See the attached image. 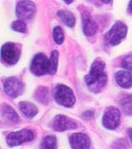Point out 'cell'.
Here are the masks:
<instances>
[{
    "label": "cell",
    "instance_id": "cell-14",
    "mask_svg": "<svg viewBox=\"0 0 132 149\" xmlns=\"http://www.w3.org/2000/svg\"><path fill=\"white\" fill-rule=\"evenodd\" d=\"M19 109L24 115L28 118H33L38 113V110L35 104L27 101H22L19 103Z\"/></svg>",
    "mask_w": 132,
    "mask_h": 149
},
{
    "label": "cell",
    "instance_id": "cell-22",
    "mask_svg": "<svg viewBox=\"0 0 132 149\" xmlns=\"http://www.w3.org/2000/svg\"><path fill=\"white\" fill-rule=\"evenodd\" d=\"M11 28L17 32H21V33H24L27 31V25L24 22L23 20L18 19L14 21L12 24H11Z\"/></svg>",
    "mask_w": 132,
    "mask_h": 149
},
{
    "label": "cell",
    "instance_id": "cell-6",
    "mask_svg": "<svg viewBox=\"0 0 132 149\" xmlns=\"http://www.w3.org/2000/svg\"><path fill=\"white\" fill-rule=\"evenodd\" d=\"M33 132L28 129H23L19 132H11L7 137V143L10 147H16L24 142L31 141L34 139Z\"/></svg>",
    "mask_w": 132,
    "mask_h": 149
},
{
    "label": "cell",
    "instance_id": "cell-19",
    "mask_svg": "<svg viewBox=\"0 0 132 149\" xmlns=\"http://www.w3.org/2000/svg\"><path fill=\"white\" fill-rule=\"evenodd\" d=\"M58 57L59 53L57 51H53L51 54V57L49 59V72L50 74H54L57 70L58 66Z\"/></svg>",
    "mask_w": 132,
    "mask_h": 149
},
{
    "label": "cell",
    "instance_id": "cell-16",
    "mask_svg": "<svg viewBox=\"0 0 132 149\" xmlns=\"http://www.w3.org/2000/svg\"><path fill=\"white\" fill-rule=\"evenodd\" d=\"M1 113H2L3 117L7 119L10 121H13V122H19V117L18 114L16 113L15 110L8 104H4L2 107Z\"/></svg>",
    "mask_w": 132,
    "mask_h": 149
},
{
    "label": "cell",
    "instance_id": "cell-1",
    "mask_svg": "<svg viewBox=\"0 0 132 149\" xmlns=\"http://www.w3.org/2000/svg\"><path fill=\"white\" fill-rule=\"evenodd\" d=\"M105 63L101 59H96L90 68L89 73L85 77V82L88 88L94 93H99L107 83V74L104 72Z\"/></svg>",
    "mask_w": 132,
    "mask_h": 149
},
{
    "label": "cell",
    "instance_id": "cell-24",
    "mask_svg": "<svg viewBox=\"0 0 132 149\" xmlns=\"http://www.w3.org/2000/svg\"><path fill=\"white\" fill-rule=\"evenodd\" d=\"M93 116V111L92 110H87L83 114V117L84 119H91Z\"/></svg>",
    "mask_w": 132,
    "mask_h": 149
},
{
    "label": "cell",
    "instance_id": "cell-10",
    "mask_svg": "<svg viewBox=\"0 0 132 149\" xmlns=\"http://www.w3.org/2000/svg\"><path fill=\"white\" fill-rule=\"evenodd\" d=\"M77 127L78 125L73 120L63 115L56 116L52 122V128L56 132H65L67 130L75 129Z\"/></svg>",
    "mask_w": 132,
    "mask_h": 149
},
{
    "label": "cell",
    "instance_id": "cell-12",
    "mask_svg": "<svg viewBox=\"0 0 132 149\" xmlns=\"http://www.w3.org/2000/svg\"><path fill=\"white\" fill-rule=\"evenodd\" d=\"M82 20H83V33L87 36H93L95 35L98 30V25L92 18L91 15L85 11L82 15Z\"/></svg>",
    "mask_w": 132,
    "mask_h": 149
},
{
    "label": "cell",
    "instance_id": "cell-23",
    "mask_svg": "<svg viewBox=\"0 0 132 149\" xmlns=\"http://www.w3.org/2000/svg\"><path fill=\"white\" fill-rule=\"evenodd\" d=\"M131 64H132V61H131V56H126L123 59L122 61V67L124 68L126 70H128L129 72H131Z\"/></svg>",
    "mask_w": 132,
    "mask_h": 149
},
{
    "label": "cell",
    "instance_id": "cell-3",
    "mask_svg": "<svg viewBox=\"0 0 132 149\" xmlns=\"http://www.w3.org/2000/svg\"><path fill=\"white\" fill-rule=\"evenodd\" d=\"M127 30V26L124 23L116 22L106 33L105 38L111 46H117L125 38Z\"/></svg>",
    "mask_w": 132,
    "mask_h": 149
},
{
    "label": "cell",
    "instance_id": "cell-2",
    "mask_svg": "<svg viewBox=\"0 0 132 149\" xmlns=\"http://www.w3.org/2000/svg\"><path fill=\"white\" fill-rule=\"evenodd\" d=\"M54 99L58 104L70 108L76 102V98L69 87L59 84L54 90Z\"/></svg>",
    "mask_w": 132,
    "mask_h": 149
},
{
    "label": "cell",
    "instance_id": "cell-13",
    "mask_svg": "<svg viewBox=\"0 0 132 149\" xmlns=\"http://www.w3.org/2000/svg\"><path fill=\"white\" fill-rule=\"evenodd\" d=\"M115 80L117 84L124 88H130L132 85L131 73L129 71L121 70L117 72Z\"/></svg>",
    "mask_w": 132,
    "mask_h": 149
},
{
    "label": "cell",
    "instance_id": "cell-9",
    "mask_svg": "<svg viewBox=\"0 0 132 149\" xmlns=\"http://www.w3.org/2000/svg\"><path fill=\"white\" fill-rule=\"evenodd\" d=\"M35 13V5L32 1H19L16 5V15L20 20L30 19Z\"/></svg>",
    "mask_w": 132,
    "mask_h": 149
},
{
    "label": "cell",
    "instance_id": "cell-20",
    "mask_svg": "<svg viewBox=\"0 0 132 149\" xmlns=\"http://www.w3.org/2000/svg\"><path fill=\"white\" fill-rule=\"evenodd\" d=\"M120 105L124 110V114L131 116V96L129 95L120 101Z\"/></svg>",
    "mask_w": 132,
    "mask_h": 149
},
{
    "label": "cell",
    "instance_id": "cell-4",
    "mask_svg": "<svg viewBox=\"0 0 132 149\" xmlns=\"http://www.w3.org/2000/svg\"><path fill=\"white\" fill-rule=\"evenodd\" d=\"M20 56V49L13 42H7L1 48V57L8 65H15Z\"/></svg>",
    "mask_w": 132,
    "mask_h": 149
},
{
    "label": "cell",
    "instance_id": "cell-11",
    "mask_svg": "<svg viewBox=\"0 0 132 149\" xmlns=\"http://www.w3.org/2000/svg\"><path fill=\"white\" fill-rule=\"evenodd\" d=\"M69 141L72 149H89L90 148V139L83 133L72 134Z\"/></svg>",
    "mask_w": 132,
    "mask_h": 149
},
{
    "label": "cell",
    "instance_id": "cell-18",
    "mask_svg": "<svg viewBox=\"0 0 132 149\" xmlns=\"http://www.w3.org/2000/svg\"><path fill=\"white\" fill-rule=\"evenodd\" d=\"M35 99L42 104H47L49 101V91L47 87H40L35 91Z\"/></svg>",
    "mask_w": 132,
    "mask_h": 149
},
{
    "label": "cell",
    "instance_id": "cell-7",
    "mask_svg": "<svg viewBox=\"0 0 132 149\" xmlns=\"http://www.w3.org/2000/svg\"><path fill=\"white\" fill-rule=\"evenodd\" d=\"M120 122V111L115 107H108L103 117V125L109 130L116 129Z\"/></svg>",
    "mask_w": 132,
    "mask_h": 149
},
{
    "label": "cell",
    "instance_id": "cell-17",
    "mask_svg": "<svg viewBox=\"0 0 132 149\" xmlns=\"http://www.w3.org/2000/svg\"><path fill=\"white\" fill-rule=\"evenodd\" d=\"M56 138L55 136H47L43 138L40 144V149H56Z\"/></svg>",
    "mask_w": 132,
    "mask_h": 149
},
{
    "label": "cell",
    "instance_id": "cell-25",
    "mask_svg": "<svg viewBox=\"0 0 132 149\" xmlns=\"http://www.w3.org/2000/svg\"><path fill=\"white\" fill-rule=\"evenodd\" d=\"M64 2H65L66 3H67V4H69V3H72L73 1H72V0H69V1H67V0H65Z\"/></svg>",
    "mask_w": 132,
    "mask_h": 149
},
{
    "label": "cell",
    "instance_id": "cell-21",
    "mask_svg": "<svg viewBox=\"0 0 132 149\" xmlns=\"http://www.w3.org/2000/svg\"><path fill=\"white\" fill-rule=\"evenodd\" d=\"M53 38L55 42L58 45H61L64 41V34L61 26H56L53 29Z\"/></svg>",
    "mask_w": 132,
    "mask_h": 149
},
{
    "label": "cell",
    "instance_id": "cell-8",
    "mask_svg": "<svg viewBox=\"0 0 132 149\" xmlns=\"http://www.w3.org/2000/svg\"><path fill=\"white\" fill-rule=\"evenodd\" d=\"M4 92L9 97L15 99L23 93L24 84L22 82L15 77H11L7 79L3 83Z\"/></svg>",
    "mask_w": 132,
    "mask_h": 149
},
{
    "label": "cell",
    "instance_id": "cell-5",
    "mask_svg": "<svg viewBox=\"0 0 132 149\" xmlns=\"http://www.w3.org/2000/svg\"><path fill=\"white\" fill-rule=\"evenodd\" d=\"M31 71L35 76H42L49 72V59L43 53L34 56L31 64Z\"/></svg>",
    "mask_w": 132,
    "mask_h": 149
},
{
    "label": "cell",
    "instance_id": "cell-15",
    "mask_svg": "<svg viewBox=\"0 0 132 149\" xmlns=\"http://www.w3.org/2000/svg\"><path fill=\"white\" fill-rule=\"evenodd\" d=\"M57 16L61 19L62 22L66 25H67L68 27L70 28L74 27L76 24V18L71 12L67 11V10H60L57 12Z\"/></svg>",
    "mask_w": 132,
    "mask_h": 149
}]
</instances>
